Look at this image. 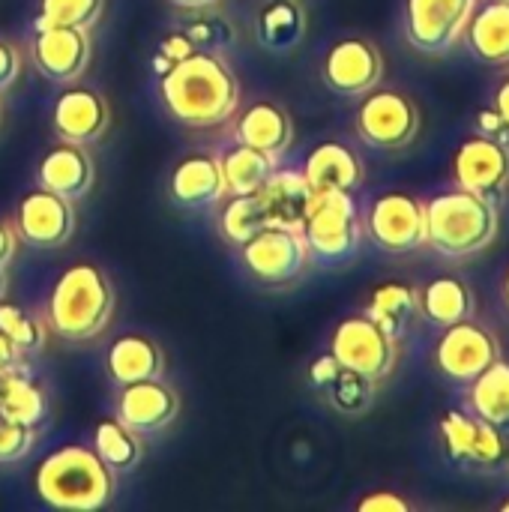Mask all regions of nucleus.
<instances>
[{"label": "nucleus", "mask_w": 509, "mask_h": 512, "mask_svg": "<svg viewBox=\"0 0 509 512\" xmlns=\"http://www.w3.org/2000/svg\"><path fill=\"white\" fill-rule=\"evenodd\" d=\"M168 114L189 129H213L240 105V81L216 51L195 48L159 78Z\"/></svg>", "instance_id": "obj_1"}, {"label": "nucleus", "mask_w": 509, "mask_h": 512, "mask_svg": "<svg viewBox=\"0 0 509 512\" xmlns=\"http://www.w3.org/2000/svg\"><path fill=\"white\" fill-rule=\"evenodd\" d=\"M117 294L108 273L90 261L69 264L51 285L45 303V324L63 342L96 339L114 315Z\"/></svg>", "instance_id": "obj_2"}, {"label": "nucleus", "mask_w": 509, "mask_h": 512, "mask_svg": "<svg viewBox=\"0 0 509 512\" xmlns=\"http://www.w3.org/2000/svg\"><path fill=\"white\" fill-rule=\"evenodd\" d=\"M33 489L51 510L96 512L111 504L117 474L96 456L93 447L66 444L36 465Z\"/></svg>", "instance_id": "obj_3"}, {"label": "nucleus", "mask_w": 509, "mask_h": 512, "mask_svg": "<svg viewBox=\"0 0 509 512\" xmlns=\"http://www.w3.org/2000/svg\"><path fill=\"white\" fill-rule=\"evenodd\" d=\"M423 210H426V246L435 249L441 258H453V261L489 249L501 228L498 204L459 186L453 192H441L429 198Z\"/></svg>", "instance_id": "obj_4"}, {"label": "nucleus", "mask_w": 509, "mask_h": 512, "mask_svg": "<svg viewBox=\"0 0 509 512\" xmlns=\"http://www.w3.org/2000/svg\"><path fill=\"white\" fill-rule=\"evenodd\" d=\"M300 231L309 246V258H315L318 264L351 261L363 240V222H360L354 192L315 195L312 210Z\"/></svg>", "instance_id": "obj_5"}, {"label": "nucleus", "mask_w": 509, "mask_h": 512, "mask_svg": "<svg viewBox=\"0 0 509 512\" xmlns=\"http://www.w3.org/2000/svg\"><path fill=\"white\" fill-rule=\"evenodd\" d=\"M357 135L375 150H405L420 135V108L402 90H369L354 117Z\"/></svg>", "instance_id": "obj_6"}, {"label": "nucleus", "mask_w": 509, "mask_h": 512, "mask_svg": "<svg viewBox=\"0 0 509 512\" xmlns=\"http://www.w3.org/2000/svg\"><path fill=\"white\" fill-rule=\"evenodd\" d=\"M399 339H393L384 327H378L369 315H351L339 321L330 339V354L339 366L372 378L375 384L390 378L399 360Z\"/></svg>", "instance_id": "obj_7"}, {"label": "nucleus", "mask_w": 509, "mask_h": 512, "mask_svg": "<svg viewBox=\"0 0 509 512\" xmlns=\"http://www.w3.org/2000/svg\"><path fill=\"white\" fill-rule=\"evenodd\" d=\"M237 249H240L246 273L267 288H282L300 279L309 264V246L303 240V231H294V228L267 225Z\"/></svg>", "instance_id": "obj_8"}, {"label": "nucleus", "mask_w": 509, "mask_h": 512, "mask_svg": "<svg viewBox=\"0 0 509 512\" xmlns=\"http://www.w3.org/2000/svg\"><path fill=\"white\" fill-rule=\"evenodd\" d=\"M441 444L447 459L456 468L477 471V474H501L504 468V441L501 429L477 417L474 411L450 408L441 417Z\"/></svg>", "instance_id": "obj_9"}, {"label": "nucleus", "mask_w": 509, "mask_h": 512, "mask_svg": "<svg viewBox=\"0 0 509 512\" xmlns=\"http://www.w3.org/2000/svg\"><path fill=\"white\" fill-rule=\"evenodd\" d=\"M369 240L387 255H411L426 246V210L408 192H384L366 213Z\"/></svg>", "instance_id": "obj_10"}, {"label": "nucleus", "mask_w": 509, "mask_h": 512, "mask_svg": "<svg viewBox=\"0 0 509 512\" xmlns=\"http://www.w3.org/2000/svg\"><path fill=\"white\" fill-rule=\"evenodd\" d=\"M15 234L21 243L33 249H57L72 240L78 216L75 201L51 192V189H30L18 198L15 207Z\"/></svg>", "instance_id": "obj_11"}, {"label": "nucleus", "mask_w": 509, "mask_h": 512, "mask_svg": "<svg viewBox=\"0 0 509 512\" xmlns=\"http://www.w3.org/2000/svg\"><path fill=\"white\" fill-rule=\"evenodd\" d=\"M477 9V0H408L405 36L417 51L444 54L462 36Z\"/></svg>", "instance_id": "obj_12"}, {"label": "nucleus", "mask_w": 509, "mask_h": 512, "mask_svg": "<svg viewBox=\"0 0 509 512\" xmlns=\"http://www.w3.org/2000/svg\"><path fill=\"white\" fill-rule=\"evenodd\" d=\"M90 33L81 27H57V24H36L30 39V63L36 72L51 84H72L90 66Z\"/></svg>", "instance_id": "obj_13"}, {"label": "nucleus", "mask_w": 509, "mask_h": 512, "mask_svg": "<svg viewBox=\"0 0 509 512\" xmlns=\"http://www.w3.org/2000/svg\"><path fill=\"white\" fill-rule=\"evenodd\" d=\"M321 78L339 96H363L384 78L381 48L366 36H345L327 48L321 60Z\"/></svg>", "instance_id": "obj_14"}, {"label": "nucleus", "mask_w": 509, "mask_h": 512, "mask_svg": "<svg viewBox=\"0 0 509 512\" xmlns=\"http://www.w3.org/2000/svg\"><path fill=\"white\" fill-rule=\"evenodd\" d=\"M111 126V105L105 93L90 84H63L57 99L51 102V129L60 141L72 144H96L105 138Z\"/></svg>", "instance_id": "obj_15"}, {"label": "nucleus", "mask_w": 509, "mask_h": 512, "mask_svg": "<svg viewBox=\"0 0 509 512\" xmlns=\"http://www.w3.org/2000/svg\"><path fill=\"white\" fill-rule=\"evenodd\" d=\"M501 357L498 339L477 321H459L444 327V336L435 345V366L450 381L471 384L480 372H486Z\"/></svg>", "instance_id": "obj_16"}, {"label": "nucleus", "mask_w": 509, "mask_h": 512, "mask_svg": "<svg viewBox=\"0 0 509 512\" xmlns=\"http://www.w3.org/2000/svg\"><path fill=\"white\" fill-rule=\"evenodd\" d=\"M450 174L459 189L477 192V195L501 204L509 186V147L495 138L474 135L456 147Z\"/></svg>", "instance_id": "obj_17"}, {"label": "nucleus", "mask_w": 509, "mask_h": 512, "mask_svg": "<svg viewBox=\"0 0 509 512\" xmlns=\"http://www.w3.org/2000/svg\"><path fill=\"white\" fill-rule=\"evenodd\" d=\"M180 414V396L162 378L123 384L114 402V417L138 435H156L168 429Z\"/></svg>", "instance_id": "obj_18"}, {"label": "nucleus", "mask_w": 509, "mask_h": 512, "mask_svg": "<svg viewBox=\"0 0 509 512\" xmlns=\"http://www.w3.org/2000/svg\"><path fill=\"white\" fill-rule=\"evenodd\" d=\"M168 192L177 207H189V210H204V207L225 201L228 186H225L219 156H213V153L183 156L171 171Z\"/></svg>", "instance_id": "obj_19"}, {"label": "nucleus", "mask_w": 509, "mask_h": 512, "mask_svg": "<svg viewBox=\"0 0 509 512\" xmlns=\"http://www.w3.org/2000/svg\"><path fill=\"white\" fill-rule=\"evenodd\" d=\"M96 180V162L84 144L60 141L36 165V183L69 201H81Z\"/></svg>", "instance_id": "obj_20"}, {"label": "nucleus", "mask_w": 509, "mask_h": 512, "mask_svg": "<svg viewBox=\"0 0 509 512\" xmlns=\"http://www.w3.org/2000/svg\"><path fill=\"white\" fill-rule=\"evenodd\" d=\"M255 198H258L264 225L300 231L309 210H312L315 192L309 189L303 171H279L276 168L267 177V183L255 192Z\"/></svg>", "instance_id": "obj_21"}, {"label": "nucleus", "mask_w": 509, "mask_h": 512, "mask_svg": "<svg viewBox=\"0 0 509 512\" xmlns=\"http://www.w3.org/2000/svg\"><path fill=\"white\" fill-rule=\"evenodd\" d=\"M234 141L249 144L273 159H282L294 144V120L285 105L273 99H258L240 114L234 126Z\"/></svg>", "instance_id": "obj_22"}, {"label": "nucleus", "mask_w": 509, "mask_h": 512, "mask_svg": "<svg viewBox=\"0 0 509 512\" xmlns=\"http://www.w3.org/2000/svg\"><path fill=\"white\" fill-rule=\"evenodd\" d=\"M303 177L315 195L324 192H354L363 186V159L342 141H324L309 150L303 162Z\"/></svg>", "instance_id": "obj_23"}, {"label": "nucleus", "mask_w": 509, "mask_h": 512, "mask_svg": "<svg viewBox=\"0 0 509 512\" xmlns=\"http://www.w3.org/2000/svg\"><path fill=\"white\" fill-rule=\"evenodd\" d=\"M105 369L117 387L147 381V378H162L165 375V351L156 339H150L144 333H126L108 345Z\"/></svg>", "instance_id": "obj_24"}, {"label": "nucleus", "mask_w": 509, "mask_h": 512, "mask_svg": "<svg viewBox=\"0 0 509 512\" xmlns=\"http://www.w3.org/2000/svg\"><path fill=\"white\" fill-rule=\"evenodd\" d=\"M309 15L300 0H261L255 12V36L267 51H291L303 42Z\"/></svg>", "instance_id": "obj_25"}, {"label": "nucleus", "mask_w": 509, "mask_h": 512, "mask_svg": "<svg viewBox=\"0 0 509 512\" xmlns=\"http://www.w3.org/2000/svg\"><path fill=\"white\" fill-rule=\"evenodd\" d=\"M465 39L477 60L489 66L509 63V0H492L474 9L465 27Z\"/></svg>", "instance_id": "obj_26"}, {"label": "nucleus", "mask_w": 509, "mask_h": 512, "mask_svg": "<svg viewBox=\"0 0 509 512\" xmlns=\"http://www.w3.org/2000/svg\"><path fill=\"white\" fill-rule=\"evenodd\" d=\"M420 312V291L408 282H384L372 291V300L366 306V315L384 327L393 339H402Z\"/></svg>", "instance_id": "obj_27"}, {"label": "nucleus", "mask_w": 509, "mask_h": 512, "mask_svg": "<svg viewBox=\"0 0 509 512\" xmlns=\"http://www.w3.org/2000/svg\"><path fill=\"white\" fill-rule=\"evenodd\" d=\"M420 312L432 324L450 327V324L468 321L474 315V294H471L468 282H462L456 276H438L420 291Z\"/></svg>", "instance_id": "obj_28"}, {"label": "nucleus", "mask_w": 509, "mask_h": 512, "mask_svg": "<svg viewBox=\"0 0 509 512\" xmlns=\"http://www.w3.org/2000/svg\"><path fill=\"white\" fill-rule=\"evenodd\" d=\"M0 417L30 429L48 420V396L24 369L0 378Z\"/></svg>", "instance_id": "obj_29"}, {"label": "nucleus", "mask_w": 509, "mask_h": 512, "mask_svg": "<svg viewBox=\"0 0 509 512\" xmlns=\"http://www.w3.org/2000/svg\"><path fill=\"white\" fill-rule=\"evenodd\" d=\"M93 450L114 474H132L144 459V435L108 417L93 429Z\"/></svg>", "instance_id": "obj_30"}, {"label": "nucleus", "mask_w": 509, "mask_h": 512, "mask_svg": "<svg viewBox=\"0 0 509 512\" xmlns=\"http://www.w3.org/2000/svg\"><path fill=\"white\" fill-rule=\"evenodd\" d=\"M219 162H222L228 195H255L267 183V177L276 171V159L249 147V144L228 147L219 156Z\"/></svg>", "instance_id": "obj_31"}, {"label": "nucleus", "mask_w": 509, "mask_h": 512, "mask_svg": "<svg viewBox=\"0 0 509 512\" xmlns=\"http://www.w3.org/2000/svg\"><path fill=\"white\" fill-rule=\"evenodd\" d=\"M468 405L477 417H483L492 426H507L509 423V363L495 360L486 372H480L471 381Z\"/></svg>", "instance_id": "obj_32"}, {"label": "nucleus", "mask_w": 509, "mask_h": 512, "mask_svg": "<svg viewBox=\"0 0 509 512\" xmlns=\"http://www.w3.org/2000/svg\"><path fill=\"white\" fill-rule=\"evenodd\" d=\"M324 396L327 402L342 414V417H360L372 408L375 402V381L360 375V372H351V369H339L324 387Z\"/></svg>", "instance_id": "obj_33"}, {"label": "nucleus", "mask_w": 509, "mask_h": 512, "mask_svg": "<svg viewBox=\"0 0 509 512\" xmlns=\"http://www.w3.org/2000/svg\"><path fill=\"white\" fill-rule=\"evenodd\" d=\"M0 330L15 342V348L21 354H39V351H45L48 336H51L45 318H39L36 312L24 309V306L12 303L6 297L0 300Z\"/></svg>", "instance_id": "obj_34"}, {"label": "nucleus", "mask_w": 509, "mask_h": 512, "mask_svg": "<svg viewBox=\"0 0 509 512\" xmlns=\"http://www.w3.org/2000/svg\"><path fill=\"white\" fill-rule=\"evenodd\" d=\"M231 201L222 207V219H219V231L231 246H243L249 237H255L264 225L261 207L255 195H228Z\"/></svg>", "instance_id": "obj_35"}, {"label": "nucleus", "mask_w": 509, "mask_h": 512, "mask_svg": "<svg viewBox=\"0 0 509 512\" xmlns=\"http://www.w3.org/2000/svg\"><path fill=\"white\" fill-rule=\"evenodd\" d=\"M102 12H105V0H39L36 24L90 30L93 24H99Z\"/></svg>", "instance_id": "obj_36"}, {"label": "nucleus", "mask_w": 509, "mask_h": 512, "mask_svg": "<svg viewBox=\"0 0 509 512\" xmlns=\"http://www.w3.org/2000/svg\"><path fill=\"white\" fill-rule=\"evenodd\" d=\"M183 33L192 39L195 48H201V51H216V54L234 42V27H231V21L222 18V15H213V12H207V9H201V15H195V21H189V24L183 27Z\"/></svg>", "instance_id": "obj_37"}, {"label": "nucleus", "mask_w": 509, "mask_h": 512, "mask_svg": "<svg viewBox=\"0 0 509 512\" xmlns=\"http://www.w3.org/2000/svg\"><path fill=\"white\" fill-rule=\"evenodd\" d=\"M33 444H36V429L21 426V423H9L0 417V465L24 462L30 456Z\"/></svg>", "instance_id": "obj_38"}, {"label": "nucleus", "mask_w": 509, "mask_h": 512, "mask_svg": "<svg viewBox=\"0 0 509 512\" xmlns=\"http://www.w3.org/2000/svg\"><path fill=\"white\" fill-rule=\"evenodd\" d=\"M195 51V45H192V39L180 30V33H171V36H165L162 39V45H159V54H156V66H171V63H177V60H183L186 54H192Z\"/></svg>", "instance_id": "obj_39"}, {"label": "nucleus", "mask_w": 509, "mask_h": 512, "mask_svg": "<svg viewBox=\"0 0 509 512\" xmlns=\"http://www.w3.org/2000/svg\"><path fill=\"white\" fill-rule=\"evenodd\" d=\"M357 510L360 512H411V504L402 498V495H396V492H372V495H366V498H360L357 501Z\"/></svg>", "instance_id": "obj_40"}, {"label": "nucleus", "mask_w": 509, "mask_h": 512, "mask_svg": "<svg viewBox=\"0 0 509 512\" xmlns=\"http://www.w3.org/2000/svg\"><path fill=\"white\" fill-rule=\"evenodd\" d=\"M21 75V51L9 42L0 39V93L9 90Z\"/></svg>", "instance_id": "obj_41"}, {"label": "nucleus", "mask_w": 509, "mask_h": 512, "mask_svg": "<svg viewBox=\"0 0 509 512\" xmlns=\"http://www.w3.org/2000/svg\"><path fill=\"white\" fill-rule=\"evenodd\" d=\"M477 126H480V132H483L486 138H495V141H501V144H507L509 147V126L504 123V117H501L495 108H486V111H480V117H477Z\"/></svg>", "instance_id": "obj_42"}, {"label": "nucleus", "mask_w": 509, "mask_h": 512, "mask_svg": "<svg viewBox=\"0 0 509 512\" xmlns=\"http://www.w3.org/2000/svg\"><path fill=\"white\" fill-rule=\"evenodd\" d=\"M21 351L15 348V342L0 330V378L12 375V372H21Z\"/></svg>", "instance_id": "obj_43"}, {"label": "nucleus", "mask_w": 509, "mask_h": 512, "mask_svg": "<svg viewBox=\"0 0 509 512\" xmlns=\"http://www.w3.org/2000/svg\"><path fill=\"white\" fill-rule=\"evenodd\" d=\"M342 366H339V360L333 357V354H324V357H318L315 363H312V369H309V378H312V384L321 390L336 372H339Z\"/></svg>", "instance_id": "obj_44"}, {"label": "nucleus", "mask_w": 509, "mask_h": 512, "mask_svg": "<svg viewBox=\"0 0 509 512\" xmlns=\"http://www.w3.org/2000/svg\"><path fill=\"white\" fill-rule=\"evenodd\" d=\"M18 234H15V225H9V222H0V270H6L9 264H12V258H15V252H18Z\"/></svg>", "instance_id": "obj_45"}, {"label": "nucleus", "mask_w": 509, "mask_h": 512, "mask_svg": "<svg viewBox=\"0 0 509 512\" xmlns=\"http://www.w3.org/2000/svg\"><path fill=\"white\" fill-rule=\"evenodd\" d=\"M501 117H504V123L509 126V78H504L501 84H498V90H495V105H492Z\"/></svg>", "instance_id": "obj_46"}, {"label": "nucleus", "mask_w": 509, "mask_h": 512, "mask_svg": "<svg viewBox=\"0 0 509 512\" xmlns=\"http://www.w3.org/2000/svg\"><path fill=\"white\" fill-rule=\"evenodd\" d=\"M177 9H189V12H201V9H213L219 0H168Z\"/></svg>", "instance_id": "obj_47"}, {"label": "nucleus", "mask_w": 509, "mask_h": 512, "mask_svg": "<svg viewBox=\"0 0 509 512\" xmlns=\"http://www.w3.org/2000/svg\"><path fill=\"white\" fill-rule=\"evenodd\" d=\"M498 429H501V441H504V468H501V474H509V423L498 426Z\"/></svg>", "instance_id": "obj_48"}, {"label": "nucleus", "mask_w": 509, "mask_h": 512, "mask_svg": "<svg viewBox=\"0 0 509 512\" xmlns=\"http://www.w3.org/2000/svg\"><path fill=\"white\" fill-rule=\"evenodd\" d=\"M6 297V270H0V300Z\"/></svg>", "instance_id": "obj_49"}, {"label": "nucleus", "mask_w": 509, "mask_h": 512, "mask_svg": "<svg viewBox=\"0 0 509 512\" xmlns=\"http://www.w3.org/2000/svg\"><path fill=\"white\" fill-rule=\"evenodd\" d=\"M504 303L509 306V270H507V276H504Z\"/></svg>", "instance_id": "obj_50"}, {"label": "nucleus", "mask_w": 509, "mask_h": 512, "mask_svg": "<svg viewBox=\"0 0 509 512\" xmlns=\"http://www.w3.org/2000/svg\"><path fill=\"white\" fill-rule=\"evenodd\" d=\"M501 512H509V501H504V504H501Z\"/></svg>", "instance_id": "obj_51"}]
</instances>
